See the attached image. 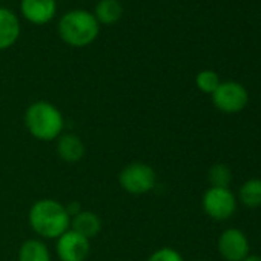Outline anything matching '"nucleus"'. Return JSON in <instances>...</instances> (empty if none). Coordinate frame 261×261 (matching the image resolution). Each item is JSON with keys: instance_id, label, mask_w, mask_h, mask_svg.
I'll return each mask as SVG.
<instances>
[{"instance_id": "17", "label": "nucleus", "mask_w": 261, "mask_h": 261, "mask_svg": "<svg viewBox=\"0 0 261 261\" xmlns=\"http://www.w3.org/2000/svg\"><path fill=\"white\" fill-rule=\"evenodd\" d=\"M220 83H221V80H220L218 74L211 69L200 71L195 77V85H197L198 91L209 94V95H212V92L218 88Z\"/></svg>"}, {"instance_id": "20", "label": "nucleus", "mask_w": 261, "mask_h": 261, "mask_svg": "<svg viewBox=\"0 0 261 261\" xmlns=\"http://www.w3.org/2000/svg\"><path fill=\"white\" fill-rule=\"evenodd\" d=\"M197 261H203V259H197Z\"/></svg>"}, {"instance_id": "11", "label": "nucleus", "mask_w": 261, "mask_h": 261, "mask_svg": "<svg viewBox=\"0 0 261 261\" xmlns=\"http://www.w3.org/2000/svg\"><path fill=\"white\" fill-rule=\"evenodd\" d=\"M56 149H57L59 159L69 165L79 163L85 157V152H86V148L82 139L72 133H63L57 139Z\"/></svg>"}, {"instance_id": "13", "label": "nucleus", "mask_w": 261, "mask_h": 261, "mask_svg": "<svg viewBox=\"0 0 261 261\" xmlns=\"http://www.w3.org/2000/svg\"><path fill=\"white\" fill-rule=\"evenodd\" d=\"M92 14L100 25H115L123 17V5L120 0H100Z\"/></svg>"}, {"instance_id": "12", "label": "nucleus", "mask_w": 261, "mask_h": 261, "mask_svg": "<svg viewBox=\"0 0 261 261\" xmlns=\"http://www.w3.org/2000/svg\"><path fill=\"white\" fill-rule=\"evenodd\" d=\"M101 226H103L101 218L94 211L82 209L77 215H74L71 218V227L69 229H72L77 233L83 235L85 238L91 240V238H95L100 233Z\"/></svg>"}, {"instance_id": "14", "label": "nucleus", "mask_w": 261, "mask_h": 261, "mask_svg": "<svg viewBox=\"0 0 261 261\" xmlns=\"http://www.w3.org/2000/svg\"><path fill=\"white\" fill-rule=\"evenodd\" d=\"M19 261H51V252L40 238H30L19 249Z\"/></svg>"}, {"instance_id": "6", "label": "nucleus", "mask_w": 261, "mask_h": 261, "mask_svg": "<svg viewBox=\"0 0 261 261\" xmlns=\"http://www.w3.org/2000/svg\"><path fill=\"white\" fill-rule=\"evenodd\" d=\"M212 103L214 106L223 114H237L241 112L249 101L247 89L233 80L221 82L218 88L212 92Z\"/></svg>"}, {"instance_id": "7", "label": "nucleus", "mask_w": 261, "mask_h": 261, "mask_svg": "<svg viewBox=\"0 0 261 261\" xmlns=\"http://www.w3.org/2000/svg\"><path fill=\"white\" fill-rule=\"evenodd\" d=\"M56 253L60 261H86L91 253V240L68 229L56 240Z\"/></svg>"}, {"instance_id": "4", "label": "nucleus", "mask_w": 261, "mask_h": 261, "mask_svg": "<svg viewBox=\"0 0 261 261\" xmlns=\"http://www.w3.org/2000/svg\"><path fill=\"white\" fill-rule=\"evenodd\" d=\"M120 188L130 195H145L157 185V172L145 162H130L118 174Z\"/></svg>"}, {"instance_id": "18", "label": "nucleus", "mask_w": 261, "mask_h": 261, "mask_svg": "<svg viewBox=\"0 0 261 261\" xmlns=\"http://www.w3.org/2000/svg\"><path fill=\"white\" fill-rule=\"evenodd\" d=\"M146 261H185V258L177 249L165 246V247H160V249L154 250L146 258Z\"/></svg>"}, {"instance_id": "15", "label": "nucleus", "mask_w": 261, "mask_h": 261, "mask_svg": "<svg viewBox=\"0 0 261 261\" xmlns=\"http://www.w3.org/2000/svg\"><path fill=\"white\" fill-rule=\"evenodd\" d=\"M238 200L250 209L261 207V178H250L238 191Z\"/></svg>"}, {"instance_id": "16", "label": "nucleus", "mask_w": 261, "mask_h": 261, "mask_svg": "<svg viewBox=\"0 0 261 261\" xmlns=\"http://www.w3.org/2000/svg\"><path fill=\"white\" fill-rule=\"evenodd\" d=\"M207 180L212 188H229L232 183V169L224 163H215L207 172Z\"/></svg>"}, {"instance_id": "9", "label": "nucleus", "mask_w": 261, "mask_h": 261, "mask_svg": "<svg viewBox=\"0 0 261 261\" xmlns=\"http://www.w3.org/2000/svg\"><path fill=\"white\" fill-rule=\"evenodd\" d=\"M20 13L31 25L43 27L57 14L56 0H20Z\"/></svg>"}, {"instance_id": "19", "label": "nucleus", "mask_w": 261, "mask_h": 261, "mask_svg": "<svg viewBox=\"0 0 261 261\" xmlns=\"http://www.w3.org/2000/svg\"><path fill=\"white\" fill-rule=\"evenodd\" d=\"M243 261H261V256H259V255H252V253H249Z\"/></svg>"}, {"instance_id": "21", "label": "nucleus", "mask_w": 261, "mask_h": 261, "mask_svg": "<svg viewBox=\"0 0 261 261\" xmlns=\"http://www.w3.org/2000/svg\"><path fill=\"white\" fill-rule=\"evenodd\" d=\"M0 2H2V0H0Z\"/></svg>"}, {"instance_id": "5", "label": "nucleus", "mask_w": 261, "mask_h": 261, "mask_svg": "<svg viewBox=\"0 0 261 261\" xmlns=\"http://www.w3.org/2000/svg\"><path fill=\"white\" fill-rule=\"evenodd\" d=\"M201 207L209 218L224 221L235 214L237 197L229 188L209 186L201 197Z\"/></svg>"}, {"instance_id": "2", "label": "nucleus", "mask_w": 261, "mask_h": 261, "mask_svg": "<svg viewBox=\"0 0 261 261\" xmlns=\"http://www.w3.org/2000/svg\"><path fill=\"white\" fill-rule=\"evenodd\" d=\"M25 127L39 142H54L65 133L62 111L46 100L31 103L25 111Z\"/></svg>"}, {"instance_id": "10", "label": "nucleus", "mask_w": 261, "mask_h": 261, "mask_svg": "<svg viewBox=\"0 0 261 261\" xmlns=\"http://www.w3.org/2000/svg\"><path fill=\"white\" fill-rule=\"evenodd\" d=\"M20 20L8 8L0 7V51L14 46L20 37Z\"/></svg>"}, {"instance_id": "1", "label": "nucleus", "mask_w": 261, "mask_h": 261, "mask_svg": "<svg viewBox=\"0 0 261 261\" xmlns=\"http://www.w3.org/2000/svg\"><path fill=\"white\" fill-rule=\"evenodd\" d=\"M31 229L46 240H57L71 227V217L66 206L54 198H40L28 211Z\"/></svg>"}, {"instance_id": "8", "label": "nucleus", "mask_w": 261, "mask_h": 261, "mask_svg": "<svg viewBox=\"0 0 261 261\" xmlns=\"http://www.w3.org/2000/svg\"><path fill=\"white\" fill-rule=\"evenodd\" d=\"M217 249L226 261H243L249 255V240L243 230L229 227L220 233Z\"/></svg>"}, {"instance_id": "3", "label": "nucleus", "mask_w": 261, "mask_h": 261, "mask_svg": "<svg viewBox=\"0 0 261 261\" xmlns=\"http://www.w3.org/2000/svg\"><path fill=\"white\" fill-rule=\"evenodd\" d=\"M57 33L68 46L86 48L97 40L100 34V23L92 13L72 10L60 17Z\"/></svg>"}]
</instances>
